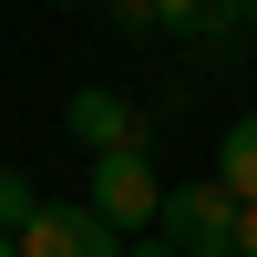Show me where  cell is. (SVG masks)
Masks as SVG:
<instances>
[{
  "mask_svg": "<svg viewBox=\"0 0 257 257\" xmlns=\"http://www.w3.org/2000/svg\"><path fill=\"white\" fill-rule=\"evenodd\" d=\"M237 226H247V206L226 196L216 175H196V185H165V206H155V237L175 247V257H237Z\"/></svg>",
  "mask_w": 257,
  "mask_h": 257,
  "instance_id": "cell-1",
  "label": "cell"
},
{
  "mask_svg": "<svg viewBox=\"0 0 257 257\" xmlns=\"http://www.w3.org/2000/svg\"><path fill=\"white\" fill-rule=\"evenodd\" d=\"M82 206H93L113 237H155V206H165L155 155H93V175H82Z\"/></svg>",
  "mask_w": 257,
  "mask_h": 257,
  "instance_id": "cell-2",
  "label": "cell"
},
{
  "mask_svg": "<svg viewBox=\"0 0 257 257\" xmlns=\"http://www.w3.org/2000/svg\"><path fill=\"white\" fill-rule=\"evenodd\" d=\"M62 134H72L82 155H144V113L113 82H72V93H62Z\"/></svg>",
  "mask_w": 257,
  "mask_h": 257,
  "instance_id": "cell-3",
  "label": "cell"
},
{
  "mask_svg": "<svg viewBox=\"0 0 257 257\" xmlns=\"http://www.w3.org/2000/svg\"><path fill=\"white\" fill-rule=\"evenodd\" d=\"M11 247H21V257H123L134 237H113V226L72 196V206H31V226H21Z\"/></svg>",
  "mask_w": 257,
  "mask_h": 257,
  "instance_id": "cell-4",
  "label": "cell"
},
{
  "mask_svg": "<svg viewBox=\"0 0 257 257\" xmlns=\"http://www.w3.org/2000/svg\"><path fill=\"white\" fill-rule=\"evenodd\" d=\"M216 185H226L237 206H257V113H237V123L216 134Z\"/></svg>",
  "mask_w": 257,
  "mask_h": 257,
  "instance_id": "cell-5",
  "label": "cell"
},
{
  "mask_svg": "<svg viewBox=\"0 0 257 257\" xmlns=\"http://www.w3.org/2000/svg\"><path fill=\"white\" fill-rule=\"evenodd\" d=\"M31 206H41V185L21 175V165H0V237H21V226H31Z\"/></svg>",
  "mask_w": 257,
  "mask_h": 257,
  "instance_id": "cell-6",
  "label": "cell"
},
{
  "mask_svg": "<svg viewBox=\"0 0 257 257\" xmlns=\"http://www.w3.org/2000/svg\"><path fill=\"white\" fill-rule=\"evenodd\" d=\"M123 257H175V247H165V237H134V247H123Z\"/></svg>",
  "mask_w": 257,
  "mask_h": 257,
  "instance_id": "cell-7",
  "label": "cell"
},
{
  "mask_svg": "<svg viewBox=\"0 0 257 257\" xmlns=\"http://www.w3.org/2000/svg\"><path fill=\"white\" fill-rule=\"evenodd\" d=\"M237 257H257V206H247V226H237Z\"/></svg>",
  "mask_w": 257,
  "mask_h": 257,
  "instance_id": "cell-8",
  "label": "cell"
},
{
  "mask_svg": "<svg viewBox=\"0 0 257 257\" xmlns=\"http://www.w3.org/2000/svg\"><path fill=\"white\" fill-rule=\"evenodd\" d=\"M52 11H82V0H52Z\"/></svg>",
  "mask_w": 257,
  "mask_h": 257,
  "instance_id": "cell-9",
  "label": "cell"
},
{
  "mask_svg": "<svg viewBox=\"0 0 257 257\" xmlns=\"http://www.w3.org/2000/svg\"><path fill=\"white\" fill-rule=\"evenodd\" d=\"M247 31H257V0H247Z\"/></svg>",
  "mask_w": 257,
  "mask_h": 257,
  "instance_id": "cell-10",
  "label": "cell"
},
{
  "mask_svg": "<svg viewBox=\"0 0 257 257\" xmlns=\"http://www.w3.org/2000/svg\"><path fill=\"white\" fill-rule=\"evenodd\" d=\"M0 257H21V247H11V237H0Z\"/></svg>",
  "mask_w": 257,
  "mask_h": 257,
  "instance_id": "cell-11",
  "label": "cell"
}]
</instances>
